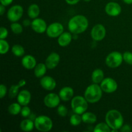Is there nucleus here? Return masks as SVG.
<instances>
[{
  "instance_id": "nucleus-1",
  "label": "nucleus",
  "mask_w": 132,
  "mask_h": 132,
  "mask_svg": "<svg viewBox=\"0 0 132 132\" xmlns=\"http://www.w3.org/2000/svg\"><path fill=\"white\" fill-rule=\"evenodd\" d=\"M88 27V20L82 15H77L72 17L68 23L70 32L74 34L82 33Z\"/></svg>"
},
{
  "instance_id": "nucleus-2",
  "label": "nucleus",
  "mask_w": 132,
  "mask_h": 132,
  "mask_svg": "<svg viewBox=\"0 0 132 132\" xmlns=\"http://www.w3.org/2000/svg\"><path fill=\"white\" fill-rule=\"evenodd\" d=\"M105 121L112 130H119L124 124L123 117L117 110L108 111L106 115Z\"/></svg>"
},
{
  "instance_id": "nucleus-3",
  "label": "nucleus",
  "mask_w": 132,
  "mask_h": 132,
  "mask_svg": "<svg viewBox=\"0 0 132 132\" xmlns=\"http://www.w3.org/2000/svg\"><path fill=\"white\" fill-rule=\"evenodd\" d=\"M103 92V90L99 84H92L86 88L85 92V97L88 103H97L101 99Z\"/></svg>"
},
{
  "instance_id": "nucleus-4",
  "label": "nucleus",
  "mask_w": 132,
  "mask_h": 132,
  "mask_svg": "<svg viewBox=\"0 0 132 132\" xmlns=\"http://www.w3.org/2000/svg\"><path fill=\"white\" fill-rule=\"evenodd\" d=\"M88 103L85 97L82 96L73 97L71 101V107L75 113L79 115H82V113L86 112L88 109Z\"/></svg>"
},
{
  "instance_id": "nucleus-5",
  "label": "nucleus",
  "mask_w": 132,
  "mask_h": 132,
  "mask_svg": "<svg viewBox=\"0 0 132 132\" xmlns=\"http://www.w3.org/2000/svg\"><path fill=\"white\" fill-rule=\"evenodd\" d=\"M35 128L43 132L50 131L53 127V122L51 119L46 116H39L34 120Z\"/></svg>"
},
{
  "instance_id": "nucleus-6",
  "label": "nucleus",
  "mask_w": 132,
  "mask_h": 132,
  "mask_svg": "<svg viewBox=\"0 0 132 132\" xmlns=\"http://www.w3.org/2000/svg\"><path fill=\"white\" fill-rule=\"evenodd\" d=\"M123 55L119 52H112L107 55L106 58V64L110 68H117L123 61Z\"/></svg>"
},
{
  "instance_id": "nucleus-7",
  "label": "nucleus",
  "mask_w": 132,
  "mask_h": 132,
  "mask_svg": "<svg viewBox=\"0 0 132 132\" xmlns=\"http://www.w3.org/2000/svg\"><path fill=\"white\" fill-rule=\"evenodd\" d=\"M23 14V8L21 5H16L12 6L7 12V18L10 21L16 22L21 18Z\"/></svg>"
},
{
  "instance_id": "nucleus-8",
  "label": "nucleus",
  "mask_w": 132,
  "mask_h": 132,
  "mask_svg": "<svg viewBox=\"0 0 132 132\" xmlns=\"http://www.w3.org/2000/svg\"><path fill=\"white\" fill-rule=\"evenodd\" d=\"M64 27L61 23L59 22H55L50 24L46 29V34L51 38H55L63 33Z\"/></svg>"
},
{
  "instance_id": "nucleus-9",
  "label": "nucleus",
  "mask_w": 132,
  "mask_h": 132,
  "mask_svg": "<svg viewBox=\"0 0 132 132\" xmlns=\"http://www.w3.org/2000/svg\"><path fill=\"white\" fill-rule=\"evenodd\" d=\"M100 86L103 91L107 94H112L115 92L118 88L117 82L113 79L110 77L104 79L101 82Z\"/></svg>"
},
{
  "instance_id": "nucleus-10",
  "label": "nucleus",
  "mask_w": 132,
  "mask_h": 132,
  "mask_svg": "<svg viewBox=\"0 0 132 132\" xmlns=\"http://www.w3.org/2000/svg\"><path fill=\"white\" fill-rule=\"evenodd\" d=\"M106 31L103 24H97L94 26L91 30V37L94 41H101L105 37Z\"/></svg>"
},
{
  "instance_id": "nucleus-11",
  "label": "nucleus",
  "mask_w": 132,
  "mask_h": 132,
  "mask_svg": "<svg viewBox=\"0 0 132 132\" xmlns=\"http://www.w3.org/2000/svg\"><path fill=\"white\" fill-rule=\"evenodd\" d=\"M61 100L59 95L55 93H50L44 98V103L48 108H54L59 105Z\"/></svg>"
},
{
  "instance_id": "nucleus-12",
  "label": "nucleus",
  "mask_w": 132,
  "mask_h": 132,
  "mask_svg": "<svg viewBox=\"0 0 132 132\" xmlns=\"http://www.w3.org/2000/svg\"><path fill=\"white\" fill-rule=\"evenodd\" d=\"M31 27L34 32L38 34L44 33L47 29V25L45 21L41 18H37L33 19L31 23Z\"/></svg>"
},
{
  "instance_id": "nucleus-13",
  "label": "nucleus",
  "mask_w": 132,
  "mask_h": 132,
  "mask_svg": "<svg viewBox=\"0 0 132 132\" xmlns=\"http://www.w3.org/2000/svg\"><path fill=\"white\" fill-rule=\"evenodd\" d=\"M105 12L108 15L116 17L121 12V6L116 2H110L105 6Z\"/></svg>"
},
{
  "instance_id": "nucleus-14",
  "label": "nucleus",
  "mask_w": 132,
  "mask_h": 132,
  "mask_svg": "<svg viewBox=\"0 0 132 132\" xmlns=\"http://www.w3.org/2000/svg\"><path fill=\"white\" fill-rule=\"evenodd\" d=\"M40 85L44 89L51 91L56 87V81L50 76H43L40 80Z\"/></svg>"
},
{
  "instance_id": "nucleus-15",
  "label": "nucleus",
  "mask_w": 132,
  "mask_h": 132,
  "mask_svg": "<svg viewBox=\"0 0 132 132\" xmlns=\"http://www.w3.org/2000/svg\"><path fill=\"white\" fill-rule=\"evenodd\" d=\"M60 61V56L56 52H52L47 57L45 60V64L48 69H54L57 67Z\"/></svg>"
},
{
  "instance_id": "nucleus-16",
  "label": "nucleus",
  "mask_w": 132,
  "mask_h": 132,
  "mask_svg": "<svg viewBox=\"0 0 132 132\" xmlns=\"http://www.w3.org/2000/svg\"><path fill=\"white\" fill-rule=\"evenodd\" d=\"M18 102L21 106H27L31 100V94L28 90H23L17 96Z\"/></svg>"
},
{
  "instance_id": "nucleus-17",
  "label": "nucleus",
  "mask_w": 132,
  "mask_h": 132,
  "mask_svg": "<svg viewBox=\"0 0 132 132\" xmlns=\"http://www.w3.org/2000/svg\"><path fill=\"white\" fill-rule=\"evenodd\" d=\"M36 59L31 55H26L21 60V64L24 68L28 70L34 69L36 66Z\"/></svg>"
},
{
  "instance_id": "nucleus-18",
  "label": "nucleus",
  "mask_w": 132,
  "mask_h": 132,
  "mask_svg": "<svg viewBox=\"0 0 132 132\" xmlns=\"http://www.w3.org/2000/svg\"><path fill=\"white\" fill-rule=\"evenodd\" d=\"M73 94H74V92H73L72 88L69 87V86H66V87L61 89L59 93V95L62 101H68L73 98Z\"/></svg>"
},
{
  "instance_id": "nucleus-19",
  "label": "nucleus",
  "mask_w": 132,
  "mask_h": 132,
  "mask_svg": "<svg viewBox=\"0 0 132 132\" xmlns=\"http://www.w3.org/2000/svg\"><path fill=\"white\" fill-rule=\"evenodd\" d=\"M72 40V36L71 32H63L58 37L57 42L59 46L65 47L70 45Z\"/></svg>"
},
{
  "instance_id": "nucleus-20",
  "label": "nucleus",
  "mask_w": 132,
  "mask_h": 132,
  "mask_svg": "<svg viewBox=\"0 0 132 132\" xmlns=\"http://www.w3.org/2000/svg\"><path fill=\"white\" fill-rule=\"evenodd\" d=\"M104 72L100 68H97L94 70L92 73V81L94 83L99 84L104 79Z\"/></svg>"
},
{
  "instance_id": "nucleus-21",
  "label": "nucleus",
  "mask_w": 132,
  "mask_h": 132,
  "mask_svg": "<svg viewBox=\"0 0 132 132\" xmlns=\"http://www.w3.org/2000/svg\"><path fill=\"white\" fill-rule=\"evenodd\" d=\"M46 67L45 63H39L36 64V67L34 68V75L36 77L41 78L45 76L46 72Z\"/></svg>"
},
{
  "instance_id": "nucleus-22",
  "label": "nucleus",
  "mask_w": 132,
  "mask_h": 132,
  "mask_svg": "<svg viewBox=\"0 0 132 132\" xmlns=\"http://www.w3.org/2000/svg\"><path fill=\"white\" fill-rule=\"evenodd\" d=\"M35 127L34 122L30 119H26L22 121L20 124V128L23 131H30L33 130L34 128Z\"/></svg>"
},
{
  "instance_id": "nucleus-23",
  "label": "nucleus",
  "mask_w": 132,
  "mask_h": 132,
  "mask_svg": "<svg viewBox=\"0 0 132 132\" xmlns=\"http://www.w3.org/2000/svg\"><path fill=\"white\" fill-rule=\"evenodd\" d=\"M40 13L39 7L36 4H32L28 9V15L31 19H36L38 17Z\"/></svg>"
},
{
  "instance_id": "nucleus-24",
  "label": "nucleus",
  "mask_w": 132,
  "mask_h": 132,
  "mask_svg": "<svg viewBox=\"0 0 132 132\" xmlns=\"http://www.w3.org/2000/svg\"><path fill=\"white\" fill-rule=\"evenodd\" d=\"M82 122L86 124H94L97 121V116L91 112H86L82 114Z\"/></svg>"
},
{
  "instance_id": "nucleus-25",
  "label": "nucleus",
  "mask_w": 132,
  "mask_h": 132,
  "mask_svg": "<svg viewBox=\"0 0 132 132\" xmlns=\"http://www.w3.org/2000/svg\"><path fill=\"white\" fill-rule=\"evenodd\" d=\"M21 105L19 103H14L11 104L9 106V108H8V111H9V113L14 115V116L19 114V113H21V111L22 108L21 107Z\"/></svg>"
},
{
  "instance_id": "nucleus-26",
  "label": "nucleus",
  "mask_w": 132,
  "mask_h": 132,
  "mask_svg": "<svg viewBox=\"0 0 132 132\" xmlns=\"http://www.w3.org/2000/svg\"><path fill=\"white\" fill-rule=\"evenodd\" d=\"M111 128L106 122H101L97 124L94 129V132H111Z\"/></svg>"
},
{
  "instance_id": "nucleus-27",
  "label": "nucleus",
  "mask_w": 132,
  "mask_h": 132,
  "mask_svg": "<svg viewBox=\"0 0 132 132\" xmlns=\"http://www.w3.org/2000/svg\"><path fill=\"white\" fill-rule=\"evenodd\" d=\"M12 52L13 53L15 56L16 57H21L24 54V49L21 45H14L12 47Z\"/></svg>"
},
{
  "instance_id": "nucleus-28",
  "label": "nucleus",
  "mask_w": 132,
  "mask_h": 132,
  "mask_svg": "<svg viewBox=\"0 0 132 132\" xmlns=\"http://www.w3.org/2000/svg\"><path fill=\"white\" fill-rule=\"evenodd\" d=\"M21 88V86L18 84V85H12L11 87L10 88L9 90V97L13 99L15 98V97L18 96L19 94V89Z\"/></svg>"
},
{
  "instance_id": "nucleus-29",
  "label": "nucleus",
  "mask_w": 132,
  "mask_h": 132,
  "mask_svg": "<svg viewBox=\"0 0 132 132\" xmlns=\"http://www.w3.org/2000/svg\"><path fill=\"white\" fill-rule=\"evenodd\" d=\"M82 121V117H81L80 115L77 114V113L72 115L70 118V123L72 126H78L81 123Z\"/></svg>"
},
{
  "instance_id": "nucleus-30",
  "label": "nucleus",
  "mask_w": 132,
  "mask_h": 132,
  "mask_svg": "<svg viewBox=\"0 0 132 132\" xmlns=\"http://www.w3.org/2000/svg\"><path fill=\"white\" fill-rule=\"evenodd\" d=\"M10 28H11L12 31L13 33L15 34H21L23 32V27L19 23H16V22H14L10 25Z\"/></svg>"
},
{
  "instance_id": "nucleus-31",
  "label": "nucleus",
  "mask_w": 132,
  "mask_h": 132,
  "mask_svg": "<svg viewBox=\"0 0 132 132\" xmlns=\"http://www.w3.org/2000/svg\"><path fill=\"white\" fill-rule=\"evenodd\" d=\"M0 53L1 54H5L9 52V44L7 41L5 39L0 40Z\"/></svg>"
},
{
  "instance_id": "nucleus-32",
  "label": "nucleus",
  "mask_w": 132,
  "mask_h": 132,
  "mask_svg": "<svg viewBox=\"0 0 132 132\" xmlns=\"http://www.w3.org/2000/svg\"><path fill=\"white\" fill-rule=\"evenodd\" d=\"M57 113L59 114V116L62 117H64L67 116L68 114V109H67V107L64 105H59L57 107Z\"/></svg>"
},
{
  "instance_id": "nucleus-33",
  "label": "nucleus",
  "mask_w": 132,
  "mask_h": 132,
  "mask_svg": "<svg viewBox=\"0 0 132 132\" xmlns=\"http://www.w3.org/2000/svg\"><path fill=\"white\" fill-rule=\"evenodd\" d=\"M123 60L127 64L132 65V52H125L123 54Z\"/></svg>"
},
{
  "instance_id": "nucleus-34",
  "label": "nucleus",
  "mask_w": 132,
  "mask_h": 132,
  "mask_svg": "<svg viewBox=\"0 0 132 132\" xmlns=\"http://www.w3.org/2000/svg\"><path fill=\"white\" fill-rule=\"evenodd\" d=\"M21 114L23 117H28L30 116L31 114V110L27 106H23V108H21Z\"/></svg>"
},
{
  "instance_id": "nucleus-35",
  "label": "nucleus",
  "mask_w": 132,
  "mask_h": 132,
  "mask_svg": "<svg viewBox=\"0 0 132 132\" xmlns=\"http://www.w3.org/2000/svg\"><path fill=\"white\" fill-rule=\"evenodd\" d=\"M9 34V32H8L7 29L5 27H1L0 28V39H5L6 38Z\"/></svg>"
},
{
  "instance_id": "nucleus-36",
  "label": "nucleus",
  "mask_w": 132,
  "mask_h": 132,
  "mask_svg": "<svg viewBox=\"0 0 132 132\" xmlns=\"http://www.w3.org/2000/svg\"><path fill=\"white\" fill-rule=\"evenodd\" d=\"M6 92H7V88H6V86L4 85L3 84L0 85V98L1 99H3L5 96Z\"/></svg>"
},
{
  "instance_id": "nucleus-37",
  "label": "nucleus",
  "mask_w": 132,
  "mask_h": 132,
  "mask_svg": "<svg viewBox=\"0 0 132 132\" xmlns=\"http://www.w3.org/2000/svg\"><path fill=\"white\" fill-rule=\"evenodd\" d=\"M120 130L122 132H130L131 131V126H129V125H123V126L121 128Z\"/></svg>"
},
{
  "instance_id": "nucleus-38",
  "label": "nucleus",
  "mask_w": 132,
  "mask_h": 132,
  "mask_svg": "<svg viewBox=\"0 0 132 132\" xmlns=\"http://www.w3.org/2000/svg\"><path fill=\"white\" fill-rule=\"evenodd\" d=\"M13 1L14 0H0V2H1V4L6 6L10 5L13 2Z\"/></svg>"
},
{
  "instance_id": "nucleus-39",
  "label": "nucleus",
  "mask_w": 132,
  "mask_h": 132,
  "mask_svg": "<svg viewBox=\"0 0 132 132\" xmlns=\"http://www.w3.org/2000/svg\"><path fill=\"white\" fill-rule=\"evenodd\" d=\"M65 1L68 4V5H73L79 2L80 0H65Z\"/></svg>"
},
{
  "instance_id": "nucleus-40",
  "label": "nucleus",
  "mask_w": 132,
  "mask_h": 132,
  "mask_svg": "<svg viewBox=\"0 0 132 132\" xmlns=\"http://www.w3.org/2000/svg\"><path fill=\"white\" fill-rule=\"evenodd\" d=\"M5 12V6H4L3 5L1 4V5H0V14H1V15H3Z\"/></svg>"
},
{
  "instance_id": "nucleus-41",
  "label": "nucleus",
  "mask_w": 132,
  "mask_h": 132,
  "mask_svg": "<svg viewBox=\"0 0 132 132\" xmlns=\"http://www.w3.org/2000/svg\"><path fill=\"white\" fill-rule=\"evenodd\" d=\"M31 23H32V22L30 21V20H28V19H26V20H24V21H23V25L25 26V27H28V26L31 25Z\"/></svg>"
},
{
  "instance_id": "nucleus-42",
  "label": "nucleus",
  "mask_w": 132,
  "mask_h": 132,
  "mask_svg": "<svg viewBox=\"0 0 132 132\" xmlns=\"http://www.w3.org/2000/svg\"><path fill=\"white\" fill-rule=\"evenodd\" d=\"M26 83H27V82H26V81L24 79L20 80V81H19V82H18V84L20 85L21 87H23V86H24V85H26Z\"/></svg>"
},
{
  "instance_id": "nucleus-43",
  "label": "nucleus",
  "mask_w": 132,
  "mask_h": 132,
  "mask_svg": "<svg viewBox=\"0 0 132 132\" xmlns=\"http://www.w3.org/2000/svg\"><path fill=\"white\" fill-rule=\"evenodd\" d=\"M122 1L128 5H131L132 4V0H122Z\"/></svg>"
},
{
  "instance_id": "nucleus-44",
  "label": "nucleus",
  "mask_w": 132,
  "mask_h": 132,
  "mask_svg": "<svg viewBox=\"0 0 132 132\" xmlns=\"http://www.w3.org/2000/svg\"><path fill=\"white\" fill-rule=\"evenodd\" d=\"M84 1H85V2H89V1H90L91 0H83Z\"/></svg>"
},
{
  "instance_id": "nucleus-45",
  "label": "nucleus",
  "mask_w": 132,
  "mask_h": 132,
  "mask_svg": "<svg viewBox=\"0 0 132 132\" xmlns=\"http://www.w3.org/2000/svg\"><path fill=\"white\" fill-rule=\"evenodd\" d=\"M112 1H114V0H112Z\"/></svg>"
}]
</instances>
